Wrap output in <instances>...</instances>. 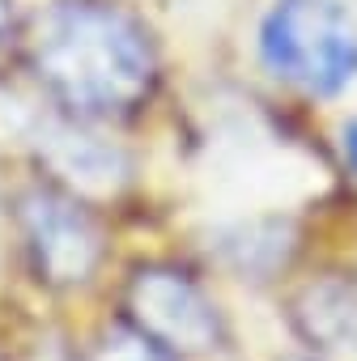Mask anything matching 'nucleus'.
Instances as JSON below:
<instances>
[{"label":"nucleus","mask_w":357,"mask_h":361,"mask_svg":"<svg viewBox=\"0 0 357 361\" xmlns=\"http://www.w3.org/2000/svg\"><path fill=\"white\" fill-rule=\"evenodd\" d=\"M35 68L77 115L132 111L153 85V51L140 26L98 0H68L39 22Z\"/></svg>","instance_id":"nucleus-1"},{"label":"nucleus","mask_w":357,"mask_h":361,"mask_svg":"<svg viewBox=\"0 0 357 361\" xmlns=\"http://www.w3.org/2000/svg\"><path fill=\"white\" fill-rule=\"evenodd\" d=\"M260 56L298 90L336 94L357 77V22L340 0H277L260 30Z\"/></svg>","instance_id":"nucleus-2"},{"label":"nucleus","mask_w":357,"mask_h":361,"mask_svg":"<svg viewBox=\"0 0 357 361\" xmlns=\"http://www.w3.org/2000/svg\"><path fill=\"white\" fill-rule=\"evenodd\" d=\"M18 221L39 281L68 289L94 276L102 255V234L77 200L52 188H35L18 200Z\"/></svg>","instance_id":"nucleus-3"},{"label":"nucleus","mask_w":357,"mask_h":361,"mask_svg":"<svg viewBox=\"0 0 357 361\" xmlns=\"http://www.w3.org/2000/svg\"><path fill=\"white\" fill-rule=\"evenodd\" d=\"M128 314L170 353H209L222 336L213 302L174 268H140L128 285Z\"/></svg>","instance_id":"nucleus-4"},{"label":"nucleus","mask_w":357,"mask_h":361,"mask_svg":"<svg viewBox=\"0 0 357 361\" xmlns=\"http://www.w3.org/2000/svg\"><path fill=\"white\" fill-rule=\"evenodd\" d=\"M43 157L68 188H77L85 196H107L128 178L123 153L115 145L98 140L94 132H81V128H64V123L47 128L43 132Z\"/></svg>","instance_id":"nucleus-5"},{"label":"nucleus","mask_w":357,"mask_h":361,"mask_svg":"<svg viewBox=\"0 0 357 361\" xmlns=\"http://www.w3.org/2000/svg\"><path fill=\"white\" fill-rule=\"evenodd\" d=\"M298 331L319 348H340L357 340V289L340 276L315 281L294 298Z\"/></svg>","instance_id":"nucleus-6"},{"label":"nucleus","mask_w":357,"mask_h":361,"mask_svg":"<svg viewBox=\"0 0 357 361\" xmlns=\"http://www.w3.org/2000/svg\"><path fill=\"white\" fill-rule=\"evenodd\" d=\"M94 361H174V353L136 323H111L94 344Z\"/></svg>","instance_id":"nucleus-7"},{"label":"nucleus","mask_w":357,"mask_h":361,"mask_svg":"<svg viewBox=\"0 0 357 361\" xmlns=\"http://www.w3.org/2000/svg\"><path fill=\"white\" fill-rule=\"evenodd\" d=\"M344 153H349V161L357 166V123H349V132H344Z\"/></svg>","instance_id":"nucleus-8"},{"label":"nucleus","mask_w":357,"mask_h":361,"mask_svg":"<svg viewBox=\"0 0 357 361\" xmlns=\"http://www.w3.org/2000/svg\"><path fill=\"white\" fill-rule=\"evenodd\" d=\"M5 30H9V0H0V43H5Z\"/></svg>","instance_id":"nucleus-9"}]
</instances>
